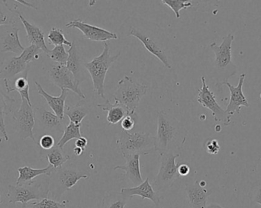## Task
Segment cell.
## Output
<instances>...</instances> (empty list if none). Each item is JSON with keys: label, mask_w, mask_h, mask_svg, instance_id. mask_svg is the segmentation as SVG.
Returning a JSON list of instances; mask_svg holds the SVG:
<instances>
[{"label": "cell", "mask_w": 261, "mask_h": 208, "mask_svg": "<svg viewBox=\"0 0 261 208\" xmlns=\"http://www.w3.org/2000/svg\"><path fill=\"white\" fill-rule=\"evenodd\" d=\"M120 32L123 36L134 37L139 40L144 48L158 58L164 67L172 69L167 54V43L161 27L134 16L122 24Z\"/></svg>", "instance_id": "6da1fadb"}, {"label": "cell", "mask_w": 261, "mask_h": 208, "mask_svg": "<svg viewBox=\"0 0 261 208\" xmlns=\"http://www.w3.org/2000/svg\"><path fill=\"white\" fill-rule=\"evenodd\" d=\"M187 131L182 122L176 117L161 111L158 113V130L155 137V151L160 155L179 154L187 141Z\"/></svg>", "instance_id": "7a4b0ae2"}, {"label": "cell", "mask_w": 261, "mask_h": 208, "mask_svg": "<svg viewBox=\"0 0 261 208\" xmlns=\"http://www.w3.org/2000/svg\"><path fill=\"white\" fill-rule=\"evenodd\" d=\"M234 36L229 34L224 37L222 42L218 45L216 42L210 44V48L214 52V73L216 76V87L222 92V87L226 85L228 79L237 73L238 67L232 61V43Z\"/></svg>", "instance_id": "3957f363"}, {"label": "cell", "mask_w": 261, "mask_h": 208, "mask_svg": "<svg viewBox=\"0 0 261 208\" xmlns=\"http://www.w3.org/2000/svg\"><path fill=\"white\" fill-rule=\"evenodd\" d=\"M90 175L87 171L74 166H67L54 169L49 179V195L55 201H59L63 194L70 190L81 180H87Z\"/></svg>", "instance_id": "277c9868"}, {"label": "cell", "mask_w": 261, "mask_h": 208, "mask_svg": "<svg viewBox=\"0 0 261 208\" xmlns=\"http://www.w3.org/2000/svg\"><path fill=\"white\" fill-rule=\"evenodd\" d=\"M103 50L99 56L85 63V67L93 81V91L102 99H106L105 80L107 72L111 66L117 61L120 53L116 55L110 54V45L104 42Z\"/></svg>", "instance_id": "5b68a950"}, {"label": "cell", "mask_w": 261, "mask_h": 208, "mask_svg": "<svg viewBox=\"0 0 261 208\" xmlns=\"http://www.w3.org/2000/svg\"><path fill=\"white\" fill-rule=\"evenodd\" d=\"M122 157L148 155L155 151V137L150 133H130L122 131L117 141Z\"/></svg>", "instance_id": "8992f818"}, {"label": "cell", "mask_w": 261, "mask_h": 208, "mask_svg": "<svg viewBox=\"0 0 261 208\" xmlns=\"http://www.w3.org/2000/svg\"><path fill=\"white\" fill-rule=\"evenodd\" d=\"M148 87L143 84L134 82L128 76H125L119 82L118 88L113 98L128 110L129 115L135 114L141 99L147 94Z\"/></svg>", "instance_id": "52a82bcc"}, {"label": "cell", "mask_w": 261, "mask_h": 208, "mask_svg": "<svg viewBox=\"0 0 261 208\" xmlns=\"http://www.w3.org/2000/svg\"><path fill=\"white\" fill-rule=\"evenodd\" d=\"M35 110V125L34 130L35 137L48 134L55 137L58 142V139L61 138L66 127L70 122L67 119L60 118L55 113L44 108H37Z\"/></svg>", "instance_id": "ba28073f"}, {"label": "cell", "mask_w": 261, "mask_h": 208, "mask_svg": "<svg viewBox=\"0 0 261 208\" xmlns=\"http://www.w3.org/2000/svg\"><path fill=\"white\" fill-rule=\"evenodd\" d=\"M49 193V179H47L44 183H34L32 186H15L9 185L8 186L7 198L10 204L21 203L23 207H26L29 201L33 200L41 201L47 198Z\"/></svg>", "instance_id": "9c48e42d"}, {"label": "cell", "mask_w": 261, "mask_h": 208, "mask_svg": "<svg viewBox=\"0 0 261 208\" xmlns=\"http://www.w3.org/2000/svg\"><path fill=\"white\" fill-rule=\"evenodd\" d=\"M159 172L153 184L155 192H164L173 186V183L179 178L176 160L180 157L179 154H161Z\"/></svg>", "instance_id": "30bf717a"}, {"label": "cell", "mask_w": 261, "mask_h": 208, "mask_svg": "<svg viewBox=\"0 0 261 208\" xmlns=\"http://www.w3.org/2000/svg\"><path fill=\"white\" fill-rule=\"evenodd\" d=\"M14 128L21 140L32 139L36 143L34 128L35 125V110L24 99H21L19 108L13 114Z\"/></svg>", "instance_id": "8fae6325"}, {"label": "cell", "mask_w": 261, "mask_h": 208, "mask_svg": "<svg viewBox=\"0 0 261 208\" xmlns=\"http://www.w3.org/2000/svg\"><path fill=\"white\" fill-rule=\"evenodd\" d=\"M202 87L198 91L197 102L204 108H208L213 113L215 122H223L225 126L231 125V116L227 114L216 101V96L207 85L204 76L201 77Z\"/></svg>", "instance_id": "7c38bea8"}, {"label": "cell", "mask_w": 261, "mask_h": 208, "mask_svg": "<svg viewBox=\"0 0 261 208\" xmlns=\"http://www.w3.org/2000/svg\"><path fill=\"white\" fill-rule=\"evenodd\" d=\"M50 80L61 90H67L74 93L80 98L86 100L87 97L76 83L73 74L69 71L66 65L55 64L50 67L48 70Z\"/></svg>", "instance_id": "4fadbf2b"}, {"label": "cell", "mask_w": 261, "mask_h": 208, "mask_svg": "<svg viewBox=\"0 0 261 208\" xmlns=\"http://www.w3.org/2000/svg\"><path fill=\"white\" fill-rule=\"evenodd\" d=\"M67 27L76 28L82 32L84 38L93 41L107 42L109 40L119 39L117 34L106 30L96 25H92L81 19L73 20L66 24Z\"/></svg>", "instance_id": "5bb4252c"}, {"label": "cell", "mask_w": 261, "mask_h": 208, "mask_svg": "<svg viewBox=\"0 0 261 208\" xmlns=\"http://www.w3.org/2000/svg\"><path fill=\"white\" fill-rule=\"evenodd\" d=\"M69 57L66 67L73 74L75 81L78 85L88 78V72L85 67V61L83 59L81 52L78 50L76 42H72L71 47L68 50Z\"/></svg>", "instance_id": "9a60e30c"}, {"label": "cell", "mask_w": 261, "mask_h": 208, "mask_svg": "<svg viewBox=\"0 0 261 208\" xmlns=\"http://www.w3.org/2000/svg\"><path fill=\"white\" fill-rule=\"evenodd\" d=\"M245 78H246L245 73L240 75L237 86H233L229 82L226 83L227 86L229 88L231 97H230L229 103L227 105L225 111L231 117L236 113L239 114L242 106L246 107V108L250 106L249 103L243 93L244 81H245Z\"/></svg>", "instance_id": "2e32d148"}, {"label": "cell", "mask_w": 261, "mask_h": 208, "mask_svg": "<svg viewBox=\"0 0 261 208\" xmlns=\"http://www.w3.org/2000/svg\"><path fill=\"white\" fill-rule=\"evenodd\" d=\"M121 193L128 199H132L134 196H140L143 199L150 200L155 204L156 208H161V196L158 195L153 186L149 183L148 177L145 181L136 187L122 189Z\"/></svg>", "instance_id": "e0dca14e"}, {"label": "cell", "mask_w": 261, "mask_h": 208, "mask_svg": "<svg viewBox=\"0 0 261 208\" xmlns=\"http://www.w3.org/2000/svg\"><path fill=\"white\" fill-rule=\"evenodd\" d=\"M35 86L38 90V94L42 96L48 106L51 108L52 111L60 118H64V112H65V102L69 95V90H61V95L59 96H52L49 95L41 86V84L35 81Z\"/></svg>", "instance_id": "ac0fdd59"}, {"label": "cell", "mask_w": 261, "mask_h": 208, "mask_svg": "<svg viewBox=\"0 0 261 208\" xmlns=\"http://www.w3.org/2000/svg\"><path fill=\"white\" fill-rule=\"evenodd\" d=\"M187 200L191 208H206L210 192L200 182H195L193 184L186 185Z\"/></svg>", "instance_id": "d6986e66"}, {"label": "cell", "mask_w": 261, "mask_h": 208, "mask_svg": "<svg viewBox=\"0 0 261 208\" xmlns=\"http://www.w3.org/2000/svg\"><path fill=\"white\" fill-rule=\"evenodd\" d=\"M20 21L24 25L26 31V38L28 41L32 45L39 47L43 52L48 54L50 50L46 45L45 39H44V33L38 26L32 24L25 19L24 16L19 12L18 15Z\"/></svg>", "instance_id": "ffe728a7"}, {"label": "cell", "mask_w": 261, "mask_h": 208, "mask_svg": "<svg viewBox=\"0 0 261 208\" xmlns=\"http://www.w3.org/2000/svg\"><path fill=\"white\" fill-rule=\"evenodd\" d=\"M30 68L31 66L29 64L27 69L23 73L18 75L12 80H5L4 84L7 93L17 92L21 96V99H25L30 105H32L30 96H29V84L28 81V74Z\"/></svg>", "instance_id": "44dd1931"}, {"label": "cell", "mask_w": 261, "mask_h": 208, "mask_svg": "<svg viewBox=\"0 0 261 208\" xmlns=\"http://www.w3.org/2000/svg\"><path fill=\"white\" fill-rule=\"evenodd\" d=\"M140 157L141 156L138 154L128 156V157H125L126 160V163L125 165L114 167V170L120 169V170L124 171L125 177L137 186L143 183L141 167H140Z\"/></svg>", "instance_id": "7402d4cb"}, {"label": "cell", "mask_w": 261, "mask_h": 208, "mask_svg": "<svg viewBox=\"0 0 261 208\" xmlns=\"http://www.w3.org/2000/svg\"><path fill=\"white\" fill-rule=\"evenodd\" d=\"M54 167L50 165L44 169H32L29 166L18 168V172L19 173L17 180V186H32L35 183L34 179L40 175H47L50 176L54 171Z\"/></svg>", "instance_id": "603a6c76"}, {"label": "cell", "mask_w": 261, "mask_h": 208, "mask_svg": "<svg viewBox=\"0 0 261 208\" xmlns=\"http://www.w3.org/2000/svg\"><path fill=\"white\" fill-rule=\"evenodd\" d=\"M97 106L102 111H107V120L110 125H117L122 122L124 117L129 115V113L125 107L119 102H115L113 104L110 99H107L104 104H98Z\"/></svg>", "instance_id": "cb8c5ba5"}, {"label": "cell", "mask_w": 261, "mask_h": 208, "mask_svg": "<svg viewBox=\"0 0 261 208\" xmlns=\"http://www.w3.org/2000/svg\"><path fill=\"white\" fill-rule=\"evenodd\" d=\"M29 64H25L19 56H13L0 70V79H4V81L12 80L18 75L23 73Z\"/></svg>", "instance_id": "d4e9b609"}, {"label": "cell", "mask_w": 261, "mask_h": 208, "mask_svg": "<svg viewBox=\"0 0 261 208\" xmlns=\"http://www.w3.org/2000/svg\"><path fill=\"white\" fill-rule=\"evenodd\" d=\"M18 32H19V28L15 26L8 31L7 33L3 38L2 52L3 53L11 52V53L20 55L24 51V47L21 45L19 36H18Z\"/></svg>", "instance_id": "484cf974"}, {"label": "cell", "mask_w": 261, "mask_h": 208, "mask_svg": "<svg viewBox=\"0 0 261 208\" xmlns=\"http://www.w3.org/2000/svg\"><path fill=\"white\" fill-rule=\"evenodd\" d=\"M91 111V106L86 100L81 99L74 106H67L66 108L64 114L67 116L70 122L81 125L82 121L90 114Z\"/></svg>", "instance_id": "4316f807"}, {"label": "cell", "mask_w": 261, "mask_h": 208, "mask_svg": "<svg viewBox=\"0 0 261 208\" xmlns=\"http://www.w3.org/2000/svg\"><path fill=\"white\" fill-rule=\"evenodd\" d=\"M46 157L49 165L53 166L55 169L62 167L70 159V156L67 155L64 152V149L58 146V143L51 150L48 151Z\"/></svg>", "instance_id": "83f0119b"}, {"label": "cell", "mask_w": 261, "mask_h": 208, "mask_svg": "<svg viewBox=\"0 0 261 208\" xmlns=\"http://www.w3.org/2000/svg\"><path fill=\"white\" fill-rule=\"evenodd\" d=\"M19 12L16 9H12L9 7L7 1L0 0V27L15 24Z\"/></svg>", "instance_id": "f1b7e54d"}, {"label": "cell", "mask_w": 261, "mask_h": 208, "mask_svg": "<svg viewBox=\"0 0 261 208\" xmlns=\"http://www.w3.org/2000/svg\"><path fill=\"white\" fill-rule=\"evenodd\" d=\"M81 125H76V124L73 123V122H70L68 125L66 127L62 137L58 141V146L64 149V146L68 142H70V140H73V139L77 140L80 137H83L82 134H81Z\"/></svg>", "instance_id": "f546056e"}, {"label": "cell", "mask_w": 261, "mask_h": 208, "mask_svg": "<svg viewBox=\"0 0 261 208\" xmlns=\"http://www.w3.org/2000/svg\"><path fill=\"white\" fill-rule=\"evenodd\" d=\"M128 200L121 192H112L104 197L102 208H125Z\"/></svg>", "instance_id": "4dcf8cb0"}, {"label": "cell", "mask_w": 261, "mask_h": 208, "mask_svg": "<svg viewBox=\"0 0 261 208\" xmlns=\"http://www.w3.org/2000/svg\"><path fill=\"white\" fill-rule=\"evenodd\" d=\"M47 40H48L49 44L52 45L61 46L67 45L69 47H71L72 42L67 41V38H65L64 32L60 28L57 27H52L51 30L49 32L48 35H47Z\"/></svg>", "instance_id": "1f68e13d"}, {"label": "cell", "mask_w": 261, "mask_h": 208, "mask_svg": "<svg viewBox=\"0 0 261 208\" xmlns=\"http://www.w3.org/2000/svg\"><path fill=\"white\" fill-rule=\"evenodd\" d=\"M47 55L55 64L61 65H66L69 57L68 51L65 50L64 45L56 46L55 48L50 50Z\"/></svg>", "instance_id": "d6a6232c"}, {"label": "cell", "mask_w": 261, "mask_h": 208, "mask_svg": "<svg viewBox=\"0 0 261 208\" xmlns=\"http://www.w3.org/2000/svg\"><path fill=\"white\" fill-rule=\"evenodd\" d=\"M161 3L170 7L176 15V18H180V12L182 9H188L193 6L191 1H182V0H162Z\"/></svg>", "instance_id": "836d02e7"}, {"label": "cell", "mask_w": 261, "mask_h": 208, "mask_svg": "<svg viewBox=\"0 0 261 208\" xmlns=\"http://www.w3.org/2000/svg\"><path fill=\"white\" fill-rule=\"evenodd\" d=\"M42 52L39 47L31 44L30 46L24 48V51L19 55V56L25 64H29L38 60L39 58L40 53Z\"/></svg>", "instance_id": "e575fe53"}, {"label": "cell", "mask_w": 261, "mask_h": 208, "mask_svg": "<svg viewBox=\"0 0 261 208\" xmlns=\"http://www.w3.org/2000/svg\"><path fill=\"white\" fill-rule=\"evenodd\" d=\"M67 201L59 202L55 200L44 198L39 202L32 203L29 206V208H67Z\"/></svg>", "instance_id": "d590c367"}, {"label": "cell", "mask_w": 261, "mask_h": 208, "mask_svg": "<svg viewBox=\"0 0 261 208\" xmlns=\"http://www.w3.org/2000/svg\"><path fill=\"white\" fill-rule=\"evenodd\" d=\"M57 143H58L55 140V137H52L51 135H48V134L41 136L38 140V145L44 151H50Z\"/></svg>", "instance_id": "8d00e7d4"}, {"label": "cell", "mask_w": 261, "mask_h": 208, "mask_svg": "<svg viewBox=\"0 0 261 208\" xmlns=\"http://www.w3.org/2000/svg\"><path fill=\"white\" fill-rule=\"evenodd\" d=\"M204 148H205L206 153H208L210 155H216V154H219L221 150L219 142L215 139L207 140L204 143Z\"/></svg>", "instance_id": "74e56055"}, {"label": "cell", "mask_w": 261, "mask_h": 208, "mask_svg": "<svg viewBox=\"0 0 261 208\" xmlns=\"http://www.w3.org/2000/svg\"><path fill=\"white\" fill-rule=\"evenodd\" d=\"M121 126H122V130H123L124 131L129 132V131H132L134 128H135V119L133 118L132 116H126V117H124L122 122H121Z\"/></svg>", "instance_id": "f35d334b"}, {"label": "cell", "mask_w": 261, "mask_h": 208, "mask_svg": "<svg viewBox=\"0 0 261 208\" xmlns=\"http://www.w3.org/2000/svg\"><path fill=\"white\" fill-rule=\"evenodd\" d=\"M87 146H88V140L86 137H80L75 142V147L81 148L84 151H85Z\"/></svg>", "instance_id": "ab89813d"}, {"label": "cell", "mask_w": 261, "mask_h": 208, "mask_svg": "<svg viewBox=\"0 0 261 208\" xmlns=\"http://www.w3.org/2000/svg\"><path fill=\"white\" fill-rule=\"evenodd\" d=\"M190 172V168L187 164H179L178 166V173L179 176H187Z\"/></svg>", "instance_id": "60d3db41"}, {"label": "cell", "mask_w": 261, "mask_h": 208, "mask_svg": "<svg viewBox=\"0 0 261 208\" xmlns=\"http://www.w3.org/2000/svg\"><path fill=\"white\" fill-rule=\"evenodd\" d=\"M254 201L257 204L261 205V184L257 188V192H256L255 195H254Z\"/></svg>", "instance_id": "b9f144b4"}, {"label": "cell", "mask_w": 261, "mask_h": 208, "mask_svg": "<svg viewBox=\"0 0 261 208\" xmlns=\"http://www.w3.org/2000/svg\"><path fill=\"white\" fill-rule=\"evenodd\" d=\"M85 151L84 150L81 149V148L74 147L73 149V153H74L75 155L76 156H81Z\"/></svg>", "instance_id": "7bdbcfd3"}, {"label": "cell", "mask_w": 261, "mask_h": 208, "mask_svg": "<svg viewBox=\"0 0 261 208\" xmlns=\"http://www.w3.org/2000/svg\"><path fill=\"white\" fill-rule=\"evenodd\" d=\"M2 203H3V199H2L1 195H0V204H1Z\"/></svg>", "instance_id": "ee69618b"}]
</instances>
